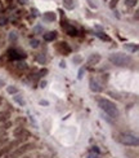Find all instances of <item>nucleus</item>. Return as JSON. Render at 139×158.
<instances>
[{
	"instance_id": "obj_1",
	"label": "nucleus",
	"mask_w": 139,
	"mask_h": 158,
	"mask_svg": "<svg viewBox=\"0 0 139 158\" xmlns=\"http://www.w3.org/2000/svg\"><path fill=\"white\" fill-rule=\"evenodd\" d=\"M99 106H101V109L104 110L109 117H112V118H117V117H119V110H117L116 105H115L113 102H111L109 100L101 99V100H99Z\"/></svg>"
},
{
	"instance_id": "obj_2",
	"label": "nucleus",
	"mask_w": 139,
	"mask_h": 158,
	"mask_svg": "<svg viewBox=\"0 0 139 158\" xmlns=\"http://www.w3.org/2000/svg\"><path fill=\"white\" fill-rule=\"evenodd\" d=\"M109 61L116 65V66H128L131 64V58L128 54H122V53H113L109 56Z\"/></svg>"
},
{
	"instance_id": "obj_3",
	"label": "nucleus",
	"mask_w": 139,
	"mask_h": 158,
	"mask_svg": "<svg viewBox=\"0 0 139 158\" xmlns=\"http://www.w3.org/2000/svg\"><path fill=\"white\" fill-rule=\"evenodd\" d=\"M120 143H122L124 145H128V147H137L139 144V140H138V137L134 136V135L122 133L120 136Z\"/></svg>"
},
{
	"instance_id": "obj_4",
	"label": "nucleus",
	"mask_w": 139,
	"mask_h": 158,
	"mask_svg": "<svg viewBox=\"0 0 139 158\" xmlns=\"http://www.w3.org/2000/svg\"><path fill=\"white\" fill-rule=\"evenodd\" d=\"M34 148H35V144H25L21 148H18L17 150H14L13 153H10L9 156H6V158H18V157H21L23 153H26L27 150L34 149Z\"/></svg>"
},
{
	"instance_id": "obj_5",
	"label": "nucleus",
	"mask_w": 139,
	"mask_h": 158,
	"mask_svg": "<svg viewBox=\"0 0 139 158\" xmlns=\"http://www.w3.org/2000/svg\"><path fill=\"white\" fill-rule=\"evenodd\" d=\"M62 27L65 29V31H66V34L70 35V37H76L77 35V30L71 25V23H67V21L65 20L63 21V23H62Z\"/></svg>"
},
{
	"instance_id": "obj_6",
	"label": "nucleus",
	"mask_w": 139,
	"mask_h": 158,
	"mask_svg": "<svg viewBox=\"0 0 139 158\" xmlns=\"http://www.w3.org/2000/svg\"><path fill=\"white\" fill-rule=\"evenodd\" d=\"M55 48H57V51L61 52L62 54H68V53H71V47H70L66 41H59V43L55 45Z\"/></svg>"
},
{
	"instance_id": "obj_7",
	"label": "nucleus",
	"mask_w": 139,
	"mask_h": 158,
	"mask_svg": "<svg viewBox=\"0 0 139 158\" xmlns=\"http://www.w3.org/2000/svg\"><path fill=\"white\" fill-rule=\"evenodd\" d=\"M8 56H9L10 60H21V58L25 57V54L22 52H19L18 49H14V48H10L8 51Z\"/></svg>"
},
{
	"instance_id": "obj_8",
	"label": "nucleus",
	"mask_w": 139,
	"mask_h": 158,
	"mask_svg": "<svg viewBox=\"0 0 139 158\" xmlns=\"http://www.w3.org/2000/svg\"><path fill=\"white\" fill-rule=\"evenodd\" d=\"M90 89L94 92H101L102 91V86L97 79H90Z\"/></svg>"
},
{
	"instance_id": "obj_9",
	"label": "nucleus",
	"mask_w": 139,
	"mask_h": 158,
	"mask_svg": "<svg viewBox=\"0 0 139 158\" xmlns=\"http://www.w3.org/2000/svg\"><path fill=\"white\" fill-rule=\"evenodd\" d=\"M17 145H18V141H12L9 145H6L4 149H1V150H0V157H3L4 154H6L9 150H12V149H13V147H17Z\"/></svg>"
},
{
	"instance_id": "obj_10",
	"label": "nucleus",
	"mask_w": 139,
	"mask_h": 158,
	"mask_svg": "<svg viewBox=\"0 0 139 158\" xmlns=\"http://www.w3.org/2000/svg\"><path fill=\"white\" fill-rule=\"evenodd\" d=\"M101 61V56L99 54H92L90 57H89V60H88V65H97L98 62Z\"/></svg>"
},
{
	"instance_id": "obj_11",
	"label": "nucleus",
	"mask_w": 139,
	"mask_h": 158,
	"mask_svg": "<svg viewBox=\"0 0 139 158\" xmlns=\"http://www.w3.org/2000/svg\"><path fill=\"white\" fill-rule=\"evenodd\" d=\"M55 38H57V33L55 31H50V33L44 34V39L46 40V41H52V40H54Z\"/></svg>"
},
{
	"instance_id": "obj_12",
	"label": "nucleus",
	"mask_w": 139,
	"mask_h": 158,
	"mask_svg": "<svg viewBox=\"0 0 139 158\" xmlns=\"http://www.w3.org/2000/svg\"><path fill=\"white\" fill-rule=\"evenodd\" d=\"M44 20H45V21H54V20H55V13H53V12H46V13L44 14Z\"/></svg>"
},
{
	"instance_id": "obj_13",
	"label": "nucleus",
	"mask_w": 139,
	"mask_h": 158,
	"mask_svg": "<svg viewBox=\"0 0 139 158\" xmlns=\"http://www.w3.org/2000/svg\"><path fill=\"white\" fill-rule=\"evenodd\" d=\"M125 48L129 49L130 52H135V51H138V45H137V44H125Z\"/></svg>"
},
{
	"instance_id": "obj_14",
	"label": "nucleus",
	"mask_w": 139,
	"mask_h": 158,
	"mask_svg": "<svg viewBox=\"0 0 139 158\" xmlns=\"http://www.w3.org/2000/svg\"><path fill=\"white\" fill-rule=\"evenodd\" d=\"M9 118V113L8 112H0V122H5Z\"/></svg>"
},
{
	"instance_id": "obj_15",
	"label": "nucleus",
	"mask_w": 139,
	"mask_h": 158,
	"mask_svg": "<svg viewBox=\"0 0 139 158\" xmlns=\"http://www.w3.org/2000/svg\"><path fill=\"white\" fill-rule=\"evenodd\" d=\"M63 5H65L67 9L73 8V0H63Z\"/></svg>"
},
{
	"instance_id": "obj_16",
	"label": "nucleus",
	"mask_w": 139,
	"mask_h": 158,
	"mask_svg": "<svg viewBox=\"0 0 139 158\" xmlns=\"http://www.w3.org/2000/svg\"><path fill=\"white\" fill-rule=\"evenodd\" d=\"M14 101H16V102H18L19 105H25V101H23V99H22L19 95H17V93H16V96H14Z\"/></svg>"
},
{
	"instance_id": "obj_17",
	"label": "nucleus",
	"mask_w": 139,
	"mask_h": 158,
	"mask_svg": "<svg viewBox=\"0 0 139 158\" xmlns=\"http://www.w3.org/2000/svg\"><path fill=\"white\" fill-rule=\"evenodd\" d=\"M8 93H13V95H16L17 92H18V89H17V87H13V86H10V87H8Z\"/></svg>"
},
{
	"instance_id": "obj_18",
	"label": "nucleus",
	"mask_w": 139,
	"mask_h": 158,
	"mask_svg": "<svg viewBox=\"0 0 139 158\" xmlns=\"http://www.w3.org/2000/svg\"><path fill=\"white\" fill-rule=\"evenodd\" d=\"M30 44H31V47H32V48H36V47L39 45V40L32 39V40H31V41H30Z\"/></svg>"
},
{
	"instance_id": "obj_19",
	"label": "nucleus",
	"mask_w": 139,
	"mask_h": 158,
	"mask_svg": "<svg viewBox=\"0 0 139 158\" xmlns=\"http://www.w3.org/2000/svg\"><path fill=\"white\" fill-rule=\"evenodd\" d=\"M48 74V70L46 69H41L40 71H39V77H45Z\"/></svg>"
},
{
	"instance_id": "obj_20",
	"label": "nucleus",
	"mask_w": 139,
	"mask_h": 158,
	"mask_svg": "<svg viewBox=\"0 0 139 158\" xmlns=\"http://www.w3.org/2000/svg\"><path fill=\"white\" fill-rule=\"evenodd\" d=\"M6 22H8L6 17H3V16H0V25H1V26H4Z\"/></svg>"
},
{
	"instance_id": "obj_21",
	"label": "nucleus",
	"mask_w": 139,
	"mask_h": 158,
	"mask_svg": "<svg viewBox=\"0 0 139 158\" xmlns=\"http://www.w3.org/2000/svg\"><path fill=\"white\" fill-rule=\"evenodd\" d=\"M97 37H99L101 39H103V40H109V38H108V37H106L103 33H98V34H97Z\"/></svg>"
},
{
	"instance_id": "obj_22",
	"label": "nucleus",
	"mask_w": 139,
	"mask_h": 158,
	"mask_svg": "<svg viewBox=\"0 0 139 158\" xmlns=\"http://www.w3.org/2000/svg\"><path fill=\"white\" fill-rule=\"evenodd\" d=\"M126 4H128L129 7H134V5L137 4V0H126Z\"/></svg>"
},
{
	"instance_id": "obj_23",
	"label": "nucleus",
	"mask_w": 139,
	"mask_h": 158,
	"mask_svg": "<svg viewBox=\"0 0 139 158\" xmlns=\"http://www.w3.org/2000/svg\"><path fill=\"white\" fill-rule=\"evenodd\" d=\"M37 61H40L41 64H44V62H45V57H44V54H39V56H37Z\"/></svg>"
},
{
	"instance_id": "obj_24",
	"label": "nucleus",
	"mask_w": 139,
	"mask_h": 158,
	"mask_svg": "<svg viewBox=\"0 0 139 158\" xmlns=\"http://www.w3.org/2000/svg\"><path fill=\"white\" fill-rule=\"evenodd\" d=\"M116 4H117V0H111L109 7H111V8H115V7H116Z\"/></svg>"
},
{
	"instance_id": "obj_25",
	"label": "nucleus",
	"mask_w": 139,
	"mask_h": 158,
	"mask_svg": "<svg viewBox=\"0 0 139 158\" xmlns=\"http://www.w3.org/2000/svg\"><path fill=\"white\" fill-rule=\"evenodd\" d=\"M84 77V69H80V71H79V79H81Z\"/></svg>"
},
{
	"instance_id": "obj_26",
	"label": "nucleus",
	"mask_w": 139,
	"mask_h": 158,
	"mask_svg": "<svg viewBox=\"0 0 139 158\" xmlns=\"http://www.w3.org/2000/svg\"><path fill=\"white\" fill-rule=\"evenodd\" d=\"M25 65H26L25 62H18V65H17V66H18V68H21V69H25V68H26Z\"/></svg>"
},
{
	"instance_id": "obj_27",
	"label": "nucleus",
	"mask_w": 139,
	"mask_h": 158,
	"mask_svg": "<svg viewBox=\"0 0 139 158\" xmlns=\"http://www.w3.org/2000/svg\"><path fill=\"white\" fill-rule=\"evenodd\" d=\"M10 39L16 40V33H12V34H10Z\"/></svg>"
},
{
	"instance_id": "obj_28",
	"label": "nucleus",
	"mask_w": 139,
	"mask_h": 158,
	"mask_svg": "<svg viewBox=\"0 0 139 158\" xmlns=\"http://www.w3.org/2000/svg\"><path fill=\"white\" fill-rule=\"evenodd\" d=\"M45 86H46V82H41V84H40V87H41V88H44Z\"/></svg>"
},
{
	"instance_id": "obj_29",
	"label": "nucleus",
	"mask_w": 139,
	"mask_h": 158,
	"mask_svg": "<svg viewBox=\"0 0 139 158\" xmlns=\"http://www.w3.org/2000/svg\"><path fill=\"white\" fill-rule=\"evenodd\" d=\"M73 61H75V62H80V61H81V60H80V58H79V57H75V58H73Z\"/></svg>"
},
{
	"instance_id": "obj_30",
	"label": "nucleus",
	"mask_w": 139,
	"mask_h": 158,
	"mask_svg": "<svg viewBox=\"0 0 139 158\" xmlns=\"http://www.w3.org/2000/svg\"><path fill=\"white\" fill-rule=\"evenodd\" d=\"M40 104H43V105H48V102H46V101H44V100H41V101H40Z\"/></svg>"
},
{
	"instance_id": "obj_31",
	"label": "nucleus",
	"mask_w": 139,
	"mask_h": 158,
	"mask_svg": "<svg viewBox=\"0 0 139 158\" xmlns=\"http://www.w3.org/2000/svg\"><path fill=\"white\" fill-rule=\"evenodd\" d=\"M93 150H94V152H95V153H99V150H98V149H97V148H95V147H94V148H93Z\"/></svg>"
},
{
	"instance_id": "obj_32",
	"label": "nucleus",
	"mask_w": 139,
	"mask_h": 158,
	"mask_svg": "<svg viewBox=\"0 0 139 158\" xmlns=\"http://www.w3.org/2000/svg\"><path fill=\"white\" fill-rule=\"evenodd\" d=\"M0 86H4V82H3L1 79H0Z\"/></svg>"
},
{
	"instance_id": "obj_33",
	"label": "nucleus",
	"mask_w": 139,
	"mask_h": 158,
	"mask_svg": "<svg viewBox=\"0 0 139 158\" xmlns=\"http://www.w3.org/2000/svg\"><path fill=\"white\" fill-rule=\"evenodd\" d=\"M1 9H3V5H1V1H0V12H1Z\"/></svg>"
},
{
	"instance_id": "obj_34",
	"label": "nucleus",
	"mask_w": 139,
	"mask_h": 158,
	"mask_svg": "<svg viewBox=\"0 0 139 158\" xmlns=\"http://www.w3.org/2000/svg\"><path fill=\"white\" fill-rule=\"evenodd\" d=\"M23 158H30V157H23Z\"/></svg>"
}]
</instances>
